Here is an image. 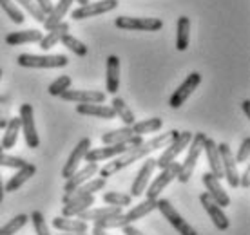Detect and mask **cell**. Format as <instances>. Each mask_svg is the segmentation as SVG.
<instances>
[{"mask_svg":"<svg viewBox=\"0 0 250 235\" xmlns=\"http://www.w3.org/2000/svg\"><path fill=\"white\" fill-rule=\"evenodd\" d=\"M241 107H243L245 116L250 118V99H243V103H241Z\"/></svg>","mask_w":250,"mask_h":235,"instance_id":"48","label":"cell"},{"mask_svg":"<svg viewBox=\"0 0 250 235\" xmlns=\"http://www.w3.org/2000/svg\"><path fill=\"white\" fill-rule=\"evenodd\" d=\"M192 134L194 132H190V130H183V132H180V134L167 145V149L163 150L162 156L156 159V168L162 170V168L169 167L170 163H174L176 157L188 147V143H190V139H192Z\"/></svg>","mask_w":250,"mask_h":235,"instance_id":"5","label":"cell"},{"mask_svg":"<svg viewBox=\"0 0 250 235\" xmlns=\"http://www.w3.org/2000/svg\"><path fill=\"white\" fill-rule=\"evenodd\" d=\"M134 143H116V145H105L100 149H89L83 159L87 163H100V161H109L122 156L124 152L131 149Z\"/></svg>","mask_w":250,"mask_h":235,"instance_id":"12","label":"cell"},{"mask_svg":"<svg viewBox=\"0 0 250 235\" xmlns=\"http://www.w3.org/2000/svg\"><path fill=\"white\" fill-rule=\"evenodd\" d=\"M75 2H80V6H82V4H87L89 0H75Z\"/></svg>","mask_w":250,"mask_h":235,"instance_id":"53","label":"cell"},{"mask_svg":"<svg viewBox=\"0 0 250 235\" xmlns=\"http://www.w3.org/2000/svg\"><path fill=\"white\" fill-rule=\"evenodd\" d=\"M35 174H37V167L27 161L22 168H17V174L11 176V179L7 181L6 186H4V190H6V192H17L20 186L25 185V183L31 179Z\"/></svg>","mask_w":250,"mask_h":235,"instance_id":"21","label":"cell"},{"mask_svg":"<svg viewBox=\"0 0 250 235\" xmlns=\"http://www.w3.org/2000/svg\"><path fill=\"white\" fill-rule=\"evenodd\" d=\"M178 172H180V163H176V161L174 163H170L169 167L162 168L160 176H156V179L152 181L150 185H147V188H145L144 194H147V199L160 197V194H162L163 190L178 177Z\"/></svg>","mask_w":250,"mask_h":235,"instance_id":"9","label":"cell"},{"mask_svg":"<svg viewBox=\"0 0 250 235\" xmlns=\"http://www.w3.org/2000/svg\"><path fill=\"white\" fill-rule=\"evenodd\" d=\"M0 7H2V11L6 13L7 17L11 19V22H15V24H22L25 20L24 13L20 11V7L13 0H0Z\"/></svg>","mask_w":250,"mask_h":235,"instance_id":"38","label":"cell"},{"mask_svg":"<svg viewBox=\"0 0 250 235\" xmlns=\"http://www.w3.org/2000/svg\"><path fill=\"white\" fill-rule=\"evenodd\" d=\"M105 89L109 94L116 96L120 89V58L116 55H111L107 58V76H105Z\"/></svg>","mask_w":250,"mask_h":235,"instance_id":"25","label":"cell"},{"mask_svg":"<svg viewBox=\"0 0 250 235\" xmlns=\"http://www.w3.org/2000/svg\"><path fill=\"white\" fill-rule=\"evenodd\" d=\"M105 188V179L104 177H96V179H89L85 181L83 185H80L78 188L71 190V192H65L62 197V204H69L73 201H78L82 197H87V196H94L96 192H100Z\"/></svg>","mask_w":250,"mask_h":235,"instance_id":"16","label":"cell"},{"mask_svg":"<svg viewBox=\"0 0 250 235\" xmlns=\"http://www.w3.org/2000/svg\"><path fill=\"white\" fill-rule=\"evenodd\" d=\"M201 83V75L200 73H190V75L183 80V83L178 89H176L174 93H172V96H170L169 99V105L172 107V109H180V107L187 101L188 98H190V94L196 91V87Z\"/></svg>","mask_w":250,"mask_h":235,"instance_id":"11","label":"cell"},{"mask_svg":"<svg viewBox=\"0 0 250 235\" xmlns=\"http://www.w3.org/2000/svg\"><path fill=\"white\" fill-rule=\"evenodd\" d=\"M98 168H100L98 163H87V167H83L82 170H76L71 177H67L65 185H63V190H65V192H71V190L78 188V186L83 185L85 181L91 179L94 174H98Z\"/></svg>","mask_w":250,"mask_h":235,"instance_id":"24","label":"cell"},{"mask_svg":"<svg viewBox=\"0 0 250 235\" xmlns=\"http://www.w3.org/2000/svg\"><path fill=\"white\" fill-rule=\"evenodd\" d=\"M239 186H243V188L250 186V168H247V170L239 174Z\"/></svg>","mask_w":250,"mask_h":235,"instance_id":"45","label":"cell"},{"mask_svg":"<svg viewBox=\"0 0 250 235\" xmlns=\"http://www.w3.org/2000/svg\"><path fill=\"white\" fill-rule=\"evenodd\" d=\"M144 141V136H136L132 134L131 127H124V129H116V130H109L102 136V143L104 145H116V143H138Z\"/></svg>","mask_w":250,"mask_h":235,"instance_id":"20","label":"cell"},{"mask_svg":"<svg viewBox=\"0 0 250 235\" xmlns=\"http://www.w3.org/2000/svg\"><path fill=\"white\" fill-rule=\"evenodd\" d=\"M71 76H67V75H62V76H58L57 80L53 81L49 85V94L51 96H60V94L63 93V91H67V89H71Z\"/></svg>","mask_w":250,"mask_h":235,"instance_id":"41","label":"cell"},{"mask_svg":"<svg viewBox=\"0 0 250 235\" xmlns=\"http://www.w3.org/2000/svg\"><path fill=\"white\" fill-rule=\"evenodd\" d=\"M17 63L20 67L27 69H58L65 67L69 63L65 55H20L17 58Z\"/></svg>","mask_w":250,"mask_h":235,"instance_id":"4","label":"cell"},{"mask_svg":"<svg viewBox=\"0 0 250 235\" xmlns=\"http://www.w3.org/2000/svg\"><path fill=\"white\" fill-rule=\"evenodd\" d=\"M114 25L125 31H160L163 27L162 19L154 17H118Z\"/></svg>","mask_w":250,"mask_h":235,"instance_id":"6","label":"cell"},{"mask_svg":"<svg viewBox=\"0 0 250 235\" xmlns=\"http://www.w3.org/2000/svg\"><path fill=\"white\" fill-rule=\"evenodd\" d=\"M35 2H37V6L40 7V11L44 13V15H47L53 9V2L51 0H35Z\"/></svg>","mask_w":250,"mask_h":235,"instance_id":"46","label":"cell"},{"mask_svg":"<svg viewBox=\"0 0 250 235\" xmlns=\"http://www.w3.org/2000/svg\"><path fill=\"white\" fill-rule=\"evenodd\" d=\"M60 98L65 101H75V103H104L105 93L89 91V89H67L60 94Z\"/></svg>","mask_w":250,"mask_h":235,"instance_id":"17","label":"cell"},{"mask_svg":"<svg viewBox=\"0 0 250 235\" xmlns=\"http://www.w3.org/2000/svg\"><path fill=\"white\" fill-rule=\"evenodd\" d=\"M69 31V24L67 22H60V24H57L55 27H51L49 33L45 35V37L40 38V49L42 51H49L51 47H55L60 40H62L63 35H67Z\"/></svg>","mask_w":250,"mask_h":235,"instance_id":"28","label":"cell"},{"mask_svg":"<svg viewBox=\"0 0 250 235\" xmlns=\"http://www.w3.org/2000/svg\"><path fill=\"white\" fill-rule=\"evenodd\" d=\"M19 134H20V118H11L9 121H6V132L2 136V141H0V147H2L4 152L13 149L17 145Z\"/></svg>","mask_w":250,"mask_h":235,"instance_id":"31","label":"cell"},{"mask_svg":"<svg viewBox=\"0 0 250 235\" xmlns=\"http://www.w3.org/2000/svg\"><path fill=\"white\" fill-rule=\"evenodd\" d=\"M27 221H29V217L25 215V214L15 215L9 223H6L4 226H0V235H15L19 230L24 228L25 224H27Z\"/></svg>","mask_w":250,"mask_h":235,"instance_id":"36","label":"cell"},{"mask_svg":"<svg viewBox=\"0 0 250 235\" xmlns=\"http://www.w3.org/2000/svg\"><path fill=\"white\" fill-rule=\"evenodd\" d=\"M53 228L60 230V232H73V234H87V223L85 221H82V219H69V217H63V215H58L55 217L53 221Z\"/></svg>","mask_w":250,"mask_h":235,"instance_id":"27","label":"cell"},{"mask_svg":"<svg viewBox=\"0 0 250 235\" xmlns=\"http://www.w3.org/2000/svg\"><path fill=\"white\" fill-rule=\"evenodd\" d=\"M178 134H180V130H169V132H163L160 136L152 137L150 141H142V143H138V145H132L127 152H124V154L118 156V157H114V161H109L107 165L98 168L100 177L107 179L109 176H114L116 172H120V170H124V168L129 167V165H132L134 161L144 159V157H147L149 154H152L154 150L162 149V147H167Z\"/></svg>","mask_w":250,"mask_h":235,"instance_id":"1","label":"cell"},{"mask_svg":"<svg viewBox=\"0 0 250 235\" xmlns=\"http://www.w3.org/2000/svg\"><path fill=\"white\" fill-rule=\"evenodd\" d=\"M162 127H163L162 118H147L144 121H134L131 125V130L132 134H136V136H144V134H150V132L162 130Z\"/></svg>","mask_w":250,"mask_h":235,"instance_id":"33","label":"cell"},{"mask_svg":"<svg viewBox=\"0 0 250 235\" xmlns=\"http://www.w3.org/2000/svg\"><path fill=\"white\" fill-rule=\"evenodd\" d=\"M73 4H75V0H58L57 6H53V9L45 15V19H44L45 31H49L51 27H55L57 24L63 22V17L67 15V11L71 9Z\"/></svg>","mask_w":250,"mask_h":235,"instance_id":"26","label":"cell"},{"mask_svg":"<svg viewBox=\"0 0 250 235\" xmlns=\"http://www.w3.org/2000/svg\"><path fill=\"white\" fill-rule=\"evenodd\" d=\"M152 210H156V199H145L144 203L132 206V210L129 212H122L118 215L113 217H105V219H100V221H94V226L104 230H114V228H124L127 224H132L138 219H144L145 215H149Z\"/></svg>","mask_w":250,"mask_h":235,"instance_id":"2","label":"cell"},{"mask_svg":"<svg viewBox=\"0 0 250 235\" xmlns=\"http://www.w3.org/2000/svg\"><path fill=\"white\" fill-rule=\"evenodd\" d=\"M218 149H219V157H221V167H223V177H227L229 186L236 188V186H239V172H238L236 157H234L230 147L227 143H219Z\"/></svg>","mask_w":250,"mask_h":235,"instance_id":"10","label":"cell"},{"mask_svg":"<svg viewBox=\"0 0 250 235\" xmlns=\"http://www.w3.org/2000/svg\"><path fill=\"white\" fill-rule=\"evenodd\" d=\"M91 149V139L89 137H82L80 141H78V145L75 147V150L71 152V156H69L67 163L63 165L62 168V177H71L73 174L78 170V167H80V161L85 157V154H87V150Z\"/></svg>","mask_w":250,"mask_h":235,"instance_id":"18","label":"cell"},{"mask_svg":"<svg viewBox=\"0 0 250 235\" xmlns=\"http://www.w3.org/2000/svg\"><path fill=\"white\" fill-rule=\"evenodd\" d=\"M44 37L42 31L38 29H24V31H15L9 33L6 37L7 45H22V43H33V42H40V38Z\"/></svg>","mask_w":250,"mask_h":235,"instance_id":"30","label":"cell"},{"mask_svg":"<svg viewBox=\"0 0 250 235\" xmlns=\"http://www.w3.org/2000/svg\"><path fill=\"white\" fill-rule=\"evenodd\" d=\"M154 168H156V159L154 157H149L147 156V161H144V165L142 168L138 170L136 177L132 181V186H131V197H140V196H144L145 188L147 185L150 183V176L154 172Z\"/></svg>","mask_w":250,"mask_h":235,"instance_id":"15","label":"cell"},{"mask_svg":"<svg viewBox=\"0 0 250 235\" xmlns=\"http://www.w3.org/2000/svg\"><path fill=\"white\" fill-rule=\"evenodd\" d=\"M201 181H203V185H205V188H207V194L212 197L214 203L219 204L221 208H225V206L230 204V197H229V194L223 190V186L219 185V179L214 176L212 172L203 174Z\"/></svg>","mask_w":250,"mask_h":235,"instance_id":"19","label":"cell"},{"mask_svg":"<svg viewBox=\"0 0 250 235\" xmlns=\"http://www.w3.org/2000/svg\"><path fill=\"white\" fill-rule=\"evenodd\" d=\"M190 42V20L188 17H180L176 22V49L185 51Z\"/></svg>","mask_w":250,"mask_h":235,"instance_id":"32","label":"cell"},{"mask_svg":"<svg viewBox=\"0 0 250 235\" xmlns=\"http://www.w3.org/2000/svg\"><path fill=\"white\" fill-rule=\"evenodd\" d=\"M200 203H201V206L205 208V212L208 214V217H210V221H212L214 226H216L219 232H225V230H229V226H230L229 217H227V214L223 212V208H221L219 204L214 203L212 197H210L208 194H201Z\"/></svg>","mask_w":250,"mask_h":235,"instance_id":"14","label":"cell"},{"mask_svg":"<svg viewBox=\"0 0 250 235\" xmlns=\"http://www.w3.org/2000/svg\"><path fill=\"white\" fill-rule=\"evenodd\" d=\"M250 157V136L245 137L241 145H239V150L236 154V163H247Z\"/></svg>","mask_w":250,"mask_h":235,"instance_id":"44","label":"cell"},{"mask_svg":"<svg viewBox=\"0 0 250 235\" xmlns=\"http://www.w3.org/2000/svg\"><path fill=\"white\" fill-rule=\"evenodd\" d=\"M76 112L83 116L91 118H102V119H114L116 112L111 105H102V103H78Z\"/></svg>","mask_w":250,"mask_h":235,"instance_id":"22","label":"cell"},{"mask_svg":"<svg viewBox=\"0 0 250 235\" xmlns=\"http://www.w3.org/2000/svg\"><path fill=\"white\" fill-rule=\"evenodd\" d=\"M94 204V196H87V197H82L78 201H73L69 204H63L62 215L63 217H76L80 215L82 212H85L87 208H91Z\"/></svg>","mask_w":250,"mask_h":235,"instance_id":"34","label":"cell"},{"mask_svg":"<svg viewBox=\"0 0 250 235\" xmlns=\"http://www.w3.org/2000/svg\"><path fill=\"white\" fill-rule=\"evenodd\" d=\"M116 112V118H120L122 121L125 123V127H131L134 121H136V118H134V112L132 109L127 103H125L124 99L118 98V96H114L113 98V105H111Z\"/></svg>","mask_w":250,"mask_h":235,"instance_id":"35","label":"cell"},{"mask_svg":"<svg viewBox=\"0 0 250 235\" xmlns=\"http://www.w3.org/2000/svg\"><path fill=\"white\" fill-rule=\"evenodd\" d=\"M203 150H205L207 161H208V167H210V172L221 179L223 177V167H221V157H219V149H218V143L207 137L205 143H203Z\"/></svg>","mask_w":250,"mask_h":235,"instance_id":"23","label":"cell"},{"mask_svg":"<svg viewBox=\"0 0 250 235\" xmlns=\"http://www.w3.org/2000/svg\"><path fill=\"white\" fill-rule=\"evenodd\" d=\"M205 139H207L205 132H194L192 134V139L188 143L187 157L180 165V172H178V177H176L180 183H188L194 168H196V163H198L201 152H203V143H205Z\"/></svg>","mask_w":250,"mask_h":235,"instance_id":"3","label":"cell"},{"mask_svg":"<svg viewBox=\"0 0 250 235\" xmlns=\"http://www.w3.org/2000/svg\"><path fill=\"white\" fill-rule=\"evenodd\" d=\"M118 7V0H100V2H87V4H82L80 7H76L73 11V19L75 20H83L91 19V17H98L104 13H109Z\"/></svg>","mask_w":250,"mask_h":235,"instance_id":"13","label":"cell"},{"mask_svg":"<svg viewBox=\"0 0 250 235\" xmlns=\"http://www.w3.org/2000/svg\"><path fill=\"white\" fill-rule=\"evenodd\" d=\"M122 230H124L125 235H145V234H142V232H140L138 228H134L132 224H127V226H124Z\"/></svg>","mask_w":250,"mask_h":235,"instance_id":"47","label":"cell"},{"mask_svg":"<svg viewBox=\"0 0 250 235\" xmlns=\"http://www.w3.org/2000/svg\"><path fill=\"white\" fill-rule=\"evenodd\" d=\"M60 42H62L63 45H65V47L71 51V53H75L76 56H85L89 53L87 45H85L83 42H80L78 38H75L73 35H69V33H67V35H63Z\"/></svg>","mask_w":250,"mask_h":235,"instance_id":"37","label":"cell"},{"mask_svg":"<svg viewBox=\"0 0 250 235\" xmlns=\"http://www.w3.org/2000/svg\"><path fill=\"white\" fill-rule=\"evenodd\" d=\"M104 203L111 204V206H129L132 203V197L129 194H122V192H107L104 194Z\"/></svg>","mask_w":250,"mask_h":235,"instance_id":"39","label":"cell"},{"mask_svg":"<svg viewBox=\"0 0 250 235\" xmlns=\"http://www.w3.org/2000/svg\"><path fill=\"white\" fill-rule=\"evenodd\" d=\"M2 127H6V121H4L2 118H0V129H2Z\"/></svg>","mask_w":250,"mask_h":235,"instance_id":"52","label":"cell"},{"mask_svg":"<svg viewBox=\"0 0 250 235\" xmlns=\"http://www.w3.org/2000/svg\"><path fill=\"white\" fill-rule=\"evenodd\" d=\"M17 6H22L25 9V11L31 15L33 19L37 20V22H40V24H44V19L45 15L42 11H40V7L37 6V2L35 0H13Z\"/></svg>","mask_w":250,"mask_h":235,"instance_id":"40","label":"cell"},{"mask_svg":"<svg viewBox=\"0 0 250 235\" xmlns=\"http://www.w3.org/2000/svg\"><path fill=\"white\" fill-rule=\"evenodd\" d=\"M27 163L22 157H17V156H9L6 152H0V167H7V168H22Z\"/></svg>","mask_w":250,"mask_h":235,"instance_id":"43","label":"cell"},{"mask_svg":"<svg viewBox=\"0 0 250 235\" xmlns=\"http://www.w3.org/2000/svg\"><path fill=\"white\" fill-rule=\"evenodd\" d=\"M0 152H4V150H2V147H0Z\"/></svg>","mask_w":250,"mask_h":235,"instance_id":"55","label":"cell"},{"mask_svg":"<svg viewBox=\"0 0 250 235\" xmlns=\"http://www.w3.org/2000/svg\"><path fill=\"white\" fill-rule=\"evenodd\" d=\"M4 196H6V190H4V185H2V177H0V203L4 201Z\"/></svg>","mask_w":250,"mask_h":235,"instance_id":"50","label":"cell"},{"mask_svg":"<svg viewBox=\"0 0 250 235\" xmlns=\"http://www.w3.org/2000/svg\"><path fill=\"white\" fill-rule=\"evenodd\" d=\"M122 206H102V208H87L85 212H82L80 219L82 221H100V219H105V217H113V215H118V214H122Z\"/></svg>","mask_w":250,"mask_h":235,"instance_id":"29","label":"cell"},{"mask_svg":"<svg viewBox=\"0 0 250 235\" xmlns=\"http://www.w3.org/2000/svg\"><path fill=\"white\" fill-rule=\"evenodd\" d=\"M60 235H85V234H73V232H65V234H60Z\"/></svg>","mask_w":250,"mask_h":235,"instance_id":"51","label":"cell"},{"mask_svg":"<svg viewBox=\"0 0 250 235\" xmlns=\"http://www.w3.org/2000/svg\"><path fill=\"white\" fill-rule=\"evenodd\" d=\"M93 235H109V234H105V230H104V228H98V226H94V228H93Z\"/></svg>","mask_w":250,"mask_h":235,"instance_id":"49","label":"cell"},{"mask_svg":"<svg viewBox=\"0 0 250 235\" xmlns=\"http://www.w3.org/2000/svg\"><path fill=\"white\" fill-rule=\"evenodd\" d=\"M31 223L35 226V232L37 235H51L49 234V228H47V224H45V217L42 212H33L31 214Z\"/></svg>","mask_w":250,"mask_h":235,"instance_id":"42","label":"cell"},{"mask_svg":"<svg viewBox=\"0 0 250 235\" xmlns=\"http://www.w3.org/2000/svg\"><path fill=\"white\" fill-rule=\"evenodd\" d=\"M156 208L162 212V215L169 221L170 226H174L176 232H178L180 235H198L196 234V230H194L192 226H190V224H188L187 221H185V219L176 212V208L170 204L169 199L158 197L156 199Z\"/></svg>","mask_w":250,"mask_h":235,"instance_id":"8","label":"cell"},{"mask_svg":"<svg viewBox=\"0 0 250 235\" xmlns=\"http://www.w3.org/2000/svg\"><path fill=\"white\" fill-rule=\"evenodd\" d=\"M20 130L24 132L25 145L29 149H38L40 145V137L37 132V125H35V111H33L31 103H22L20 105Z\"/></svg>","mask_w":250,"mask_h":235,"instance_id":"7","label":"cell"},{"mask_svg":"<svg viewBox=\"0 0 250 235\" xmlns=\"http://www.w3.org/2000/svg\"><path fill=\"white\" fill-rule=\"evenodd\" d=\"M0 80H2V69H0Z\"/></svg>","mask_w":250,"mask_h":235,"instance_id":"54","label":"cell"}]
</instances>
